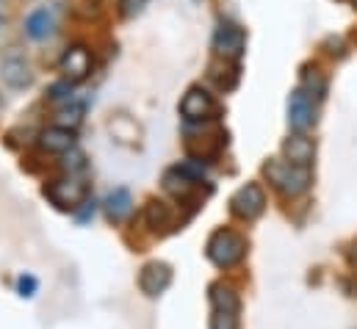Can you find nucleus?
I'll use <instances>...</instances> for the list:
<instances>
[{
	"label": "nucleus",
	"instance_id": "1",
	"mask_svg": "<svg viewBox=\"0 0 357 329\" xmlns=\"http://www.w3.org/2000/svg\"><path fill=\"white\" fill-rule=\"evenodd\" d=\"M264 171H266L268 183H271L277 191H282L285 197H299V194H305V191L310 188V183H313V174H310L307 166H294V164H288V161H268V164L264 166Z\"/></svg>",
	"mask_w": 357,
	"mask_h": 329
},
{
	"label": "nucleus",
	"instance_id": "2",
	"mask_svg": "<svg viewBox=\"0 0 357 329\" xmlns=\"http://www.w3.org/2000/svg\"><path fill=\"white\" fill-rule=\"evenodd\" d=\"M208 260L219 268H230L236 266L244 254H247V241L233 233V230H216L211 238H208V249H205Z\"/></svg>",
	"mask_w": 357,
	"mask_h": 329
},
{
	"label": "nucleus",
	"instance_id": "3",
	"mask_svg": "<svg viewBox=\"0 0 357 329\" xmlns=\"http://www.w3.org/2000/svg\"><path fill=\"white\" fill-rule=\"evenodd\" d=\"M45 197L61 208V211H78V205H84L89 199V185L81 180V177H61V180H53L47 188H45Z\"/></svg>",
	"mask_w": 357,
	"mask_h": 329
},
{
	"label": "nucleus",
	"instance_id": "4",
	"mask_svg": "<svg viewBox=\"0 0 357 329\" xmlns=\"http://www.w3.org/2000/svg\"><path fill=\"white\" fill-rule=\"evenodd\" d=\"M230 211H233V216H238V219H244V222L258 219V216L266 211V194H264V188H261L258 183L241 185V188L233 194V199H230Z\"/></svg>",
	"mask_w": 357,
	"mask_h": 329
},
{
	"label": "nucleus",
	"instance_id": "5",
	"mask_svg": "<svg viewBox=\"0 0 357 329\" xmlns=\"http://www.w3.org/2000/svg\"><path fill=\"white\" fill-rule=\"evenodd\" d=\"M244 47H247V33L244 28L233 25V22H222L213 33V50L219 59H227V61H238L244 56Z\"/></svg>",
	"mask_w": 357,
	"mask_h": 329
},
{
	"label": "nucleus",
	"instance_id": "6",
	"mask_svg": "<svg viewBox=\"0 0 357 329\" xmlns=\"http://www.w3.org/2000/svg\"><path fill=\"white\" fill-rule=\"evenodd\" d=\"M213 114H216V102H213V97L202 86H191L183 94V100H180V116L185 122H205Z\"/></svg>",
	"mask_w": 357,
	"mask_h": 329
},
{
	"label": "nucleus",
	"instance_id": "7",
	"mask_svg": "<svg viewBox=\"0 0 357 329\" xmlns=\"http://www.w3.org/2000/svg\"><path fill=\"white\" fill-rule=\"evenodd\" d=\"M288 125L294 133H307L316 125V108L305 89H294L288 97Z\"/></svg>",
	"mask_w": 357,
	"mask_h": 329
},
{
	"label": "nucleus",
	"instance_id": "8",
	"mask_svg": "<svg viewBox=\"0 0 357 329\" xmlns=\"http://www.w3.org/2000/svg\"><path fill=\"white\" fill-rule=\"evenodd\" d=\"M61 72L70 83H81L91 75V53L86 45H73L61 56Z\"/></svg>",
	"mask_w": 357,
	"mask_h": 329
},
{
	"label": "nucleus",
	"instance_id": "9",
	"mask_svg": "<svg viewBox=\"0 0 357 329\" xmlns=\"http://www.w3.org/2000/svg\"><path fill=\"white\" fill-rule=\"evenodd\" d=\"M0 78L8 89H28L33 83V72H31L28 59L20 56V53H8L0 64Z\"/></svg>",
	"mask_w": 357,
	"mask_h": 329
},
{
	"label": "nucleus",
	"instance_id": "10",
	"mask_svg": "<svg viewBox=\"0 0 357 329\" xmlns=\"http://www.w3.org/2000/svg\"><path fill=\"white\" fill-rule=\"evenodd\" d=\"M172 285V268L161 260H153L142 268L139 274V288L147 293V296H161L167 288Z\"/></svg>",
	"mask_w": 357,
	"mask_h": 329
},
{
	"label": "nucleus",
	"instance_id": "11",
	"mask_svg": "<svg viewBox=\"0 0 357 329\" xmlns=\"http://www.w3.org/2000/svg\"><path fill=\"white\" fill-rule=\"evenodd\" d=\"M282 158H285L288 164L307 166V169H310L313 158H316V144H313L305 133H294V136H288V139L282 141Z\"/></svg>",
	"mask_w": 357,
	"mask_h": 329
},
{
	"label": "nucleus",
	"instance_id": "12",
	"mask_svg": "<svg viewBox=\"0 0 357 329\" xmlns=\"http://www.w3.org/2000/svg\"><path fill=\"white\" fill-rule=\"evenodd\" d=\"M39 147L53 155H67L70 150H75V133H73V128H61V125L45 128L39 133Z\"/></svg>",
	"mask_w": 357,
	"mask_h": 329
},
{
	"label": "nucleus",
	"instance_id": "13",
	"mask_svg": "<svg viewBox=\"0 0 357 329\" xmlns=\"http://www.w3.org/2000/svg\"><path fill=\"white\" fill-rule=\"evenodd\" d=\"M53 31H56V17H53L50 8H33V11L25 17V33H28L31 39L42 42V39L53 36Z\"/></svg>",
	"mask_w": 357,
	"mask_h": 329
},
{
	"label": "nucleus",
	"instance_id": "14",
	"mask_svg": "<svg viewBox=\"0 0 357 329\" xmlns=\"http://www.w3.org/2000/svg\"><path fill=\"white\" fill-rule=\"evenodd\" d=\"M102 208H105V216H108L111 222H125V219L130 216V211H133V197H130L128 188H114V191L105 197Z\"/></svg>",
	"mask_w": 357,
	"mask_h": 329
},
{
	"label": "nucleus",
	"instance_id": "15",
	"mask_svg": "<svg viewBox=\"0 0 357 329\" xmlns=\"http://www.w3.org/2000/svg\"><path fill=\"white\" fill-rule=\"evenodd\" d=\"M211 78L219 83V89L230 91V89L238 83V64H236V61H227V59L213 61V64H211Z\"/></svg>",
	"mask_w": 357,
	"mask_h": 329
},
{
	"label": "nucleus",
	"instance_id": "16",
	"mask_svg": "<svg viewBox=\"0 0 357 329\" xmlns=\"http://www.w3.org/2000/svg\"><path fill=\"white\" fill-rule=\"evenodd\" d=\"M144 219H147V224L150 227H169L172 224V208L167 205V202H161V199H150L147 202V208H144Z\"/></svg>",
	"mask_w": 357,
	"mask_h": 329
},
{
	"label": "nucleus",
	"instance_id": "17",
	"mask_svg": "<svg viewBox=\"0 0 357 329\" xmlns=\"http://www.w3.org/2000/svg\"><path fill=\"white\" fill-rule=\"evenodd\" d=\"M211 302H213V310H238V296L227 285H213L211 288Z\"/></svg>",
	"mask_w": 357,
	"mask_h": 329
},
{
	"label": "nucleus",
	"instance_id": "18",
	"mask_svg": "<svg viewBox=\"0 0 357 329\" xmlns=\"http://www.w3.org/2000/svg\"><path fill=\"white\" fill-rule=\"evenodd\" d=\"M211 329H238V310H213Z\"/></svg>",
	"mask_w": 357,
	"mask_h": 329
},
{
	"label": "nucleus",
	"instance_id": "19",
	"mask_svg": "<svg viewBox=\"0 0 357 329\" xmlns=\"http://www.w3.org/2000/svg\"><path fill=\"white\" fill-rule=\"evenodd\" d=\"M81 119H84V105L81 102H73V105H67V108L59 111V125L61 128H67V122H70V128H75Z\"/></svg>",
	"mask_w": 357,
	"mask_h": 329
},
{
	"label": "nucleus",
	"instance_id": "20",
	"mask_svg": "<svg viewBox=\"0 0 357 329\" xmlns=\"http://www.w3.org/2000/svg\"><path fill=\"white\" fill-rule=\"evenodd\" d=\"M70 91H73V83L70 81L53 83V86H50V91H47V97H50V100H70V97H73Z\"/></svg>",
	"mask_w": 357,
	"mask_h": 329
},
{
	"label": "nucleus",
	"instance_id": "21",
	"mask_svg": "<svg viewBox=\"0 0 357 329\" xmlns=\"http://www.w3.org/2000/svg\"><path fill=\"white\" fill-rule=\"evenodd\" d=\"M84 166H86V155H84L78 147L67 153V169H70V171H81Z\"/></svg>",
	"mask_w": 357,
	"mask_h": 329
},
{
	"label": "nucleus",
	"instance_id": "22",
	"mask_svg": "<svg viewBox=\"0 0 357 329\" xmlns=\"http://www.w3.org/2000/svg\"><path fill=\"white\" fill-rule=\"evenodd\" d=\"M17 288H20V296H33L36 288H39V282H36L31 274H22L20 282H17Z\"/></svg>",
	"mask_w": 357,
	"mask_h": 329
},
{
	"label": "nucleus",
	"instance_id": "23",
	"mask_svg": "<svg viewBox=\"0 0 357 329\" xmlns=\"http://www.w3.org/2000/svg\"><path fill=\"white\" fill-rule=\"evenodd\" d=\"M142 8V0H119V14L122 17H133Z\"/></svg>",
	"mask_w": 357,
	"mask_h": 329
},
{
	"label": "nucleus",
	"instance_id": "24",
	"mask_svg": "<svg viewBox=\"0 0 357 329\" xmlns=\"http://www.w3.org/2000/svg\"><path fill=\"white\" fill-rule=\"evenodd\" d=\"M352 39H355V42H357V28H355V33H352Z\"/></svg>",
	"mask_w": 357,
	"mask_h": 329
},
{
	"label": "nucleus",
	"instance_id": "25",
	"mask_svg": "<svg viewBox=\"0 0 357 329\" xmlns=\"http://www.w3.org/2000/svg\"><path fill=\"white\" fill-rule=\"evenodd\" d=\"M352 3H355V8H357V0H352Z\"/></svg>",
	"mask_w": 357,
	"mask_h": 329
},
{
	"label": "nucleus",
	"instance_id": "26",
	"mask_svg": "<svg viewBox=\"0 0 357 329\" xmlns=\"http://www.w3.org/2000/svg\"><path fill=\"white\" fill-rule=\"evenodd\" d=\"M0 102H3V97H0Z\"/></svg>",
	"mask_w": 357,
	"mask_h": 329
}]
</instances>
